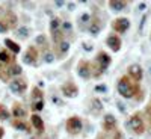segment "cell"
I'll use <instances>...</instances> for the list:
<instances>
[{
	"label": "cell",
	"mask_w": 151,
	"mask_h": 139,
	"mask_svg": "<svg viewBox=\"0 0 151 139\" xmlns=\"http://www.w3.org/2000/svg\"><path fill=\"white\" fill-rule=\"evenodd\" d=\"M116 89L124 98H132V97H134L136 92H139V88L132 83L129 76H124V77L119 79V82L116 85Z\"/></svg>",
	"instance_id": "obj_1"
},
{
	"label": "cell",
	"mask_w": 151,
	"mask_h": 139,
	"mask_svg": "<svg viewBox=\"0 0 151 139\" xmlns=\"http://www.w3.org/2000/svg\"><path fill=\"white\" fill-rule=\"evenodd\" d=\"M129 127L132 129L134 135H142L145 132V124H144V120L141 118V113H134V115L130 117Z\"/></svg>",
	"instance_id": "obj_2"
},
{
	"label": "cell",
	"mask_w": 151,
	"mask_h": 139,
	"mask_svg": "<svg viewBox=\"0 0 151 139\" xmlns=\"http://www.w3.org/2000/svg\"><path fill=\"white\" fill-rule=\"evenodd\" d=\"M44 107V97L40 88H33L32 91V110L40 112Z\"/></svg>",
	"instance_id": "obj_3"
},
{
	"label": "cell",
	"mask_w": 151,
	"mask_h": 139,
	"mask_svg": "<svg viewBox=\"0 0 151 139\" xmlns=\"http://www.w3.org/2000/svg\"><path fill=\"white\" fill-rule=\"evenodd\" d=\"M82 127H83V124L79 117H71L67 121V130L70 135H79L82 132Z\"/></svg>",
	"instance_id": "obj_4"
},
{
	"label": "cell",
	"mask_w": 151,
	"mask_h": 139,
	"mask_svg": "<svg viewBox=\"0 0 151 139\" xmlns=\"http://www.w3.org/2000/svg\"><path fill=\"white\" fill-rule=\"evenodd\" d=\"M77 74L80 76L82 79L88 80V79H91V76H92V68H91V64L88 60H82L79 62V65H77Z\"/></svg>",
	"instance_id": "obj_5"
},
{
	"label": "cell",
	"mask_w": 151,
	"mask_h": 139,
	"mask_svg": "<svg viewBox=\"0 0 151 139\" xmlns=\"http://www.w3.org/2000/svg\"><path fill=\"white\" fill-rule=\"evenodd\" d=\"M112 27H113V30H115V32L124 33V32L129 30L130 21H129V18H125V17H119V18H116V20H113Z\"/></svg>",
	"instance_id": "obj_6"
},
{
	"label": "cell",
	"mask_w": 151,
	"mask_h": 139,
	"mask_svg": "<svg viewBox=\"0 0 151 139\" xmlns=\"http://www.w3.org/2000/svg\"><path fill=\"white\" fill-rule=\"evenodd\" d=\"M127 74H129V77H130L132 80H134L136 83H137V82H141V80H142V76H144L141 65H137V64L130 65V67L127 68Z\"/></svg>",
	"instance_id": "obj_7"
},
{
	"label": "cell",
	"mask_w": 151,
	"mask_h": 139,
	"mask_svg": "<svg viewBox=\"0 0 151 139\" xmlns=\"http://www.w3.org/2000/svg\"><path fill=\"white\" fill-rule=\"evenodd\" d=\"M26 82L21 80V79H14V80H11L9 82V89L14 92V94H23L24 91H26Z\"/></svg>",
	"instance_id": "obj_8"
},
{
	"label": "cell",
	"mask_w": 151,
	"mask_h": 139,
	"mask_svg": "<svg viewBox=\"0 0 151 139\" xmlns=\"http://www.w3.org/2000/svg\"><path fill=\"white\" fill-rule=\"evenodd\" d=\"M95 60H97V64H98V71L100 73H103L110 65V56L107 53H104V52H100Z\"/></svg>",
	"instance_id": "obj_9"
},
{
	"label": "cell",
	"mask_w": 151,
	"mask_h": 139,
	"mask_svg": "<svg viewBox=\"0 0 151 139\" xmlns=\"http://www.w3.org/2000/svg\"><path fill=\"white\" fill-rule=\"evenodd\" d=\"M62 92H64L65 97L73 98V97H76L79 94V88L76 86V83H73V82H67V83L62 85Z\"/></svg>",
	"instance_id": "obj_10"
},
{
	"label": "cell",
	"mask_w": 151,
	"mask_h": 139,
	"mask_svg": "<svg viewBox=\"0 0 151 139\" xmlns=\"http://www.w3.org/2000/svg\"><path fill=\"white\" fill-rule=\"evenodd\" d=\"M38 59V50L35 47H29L26 55L23 56V62L24 64H29V65H33Z\"/></svg>",
	"instance_id": "obj_11"
},
{
	"label": "cell",
	"mask_w": 151,
	"mask_h": 139,
	"mask_svg": "<svg viewBox=\"0 0 151 139\" xmlns=\"http://www.w3.org/2000/svg\"><path fill=\"white\" fill-rule=\"evenodd\" d=\"M106 44L110 47L112 52H118V50L121 48V40H119V36H118V35H115V33L107 36V41H106Z\"/></svg>",
	"instance_id": "obj_12"
},
{
	"label": "cell",
	"mask_w": 151,
	"mask_h": 139,
	"mask_svg": "<svg viewBox=\"0 0 151 139\" xmlns=\"http://www.w3.org/2000/svg\"><path fill=\"white\" fill-rule=\"evenodd\" d=\"M103 127H104L106 132L115 130V127H116V120H115V117L110 115V113H109V115H106L104 120H103Z\"/></svg>",
	"instance_id": "obj_13"
},
{
	"label": "cell",
	"mask_w": 151,
	"mask_h": 139,
	"mask_svg": "<svg viewBox=\"0 0 151 139\" xmlns=\"http://www.w3.org/2000/svg\"><path fill=\"white\" fill-rule=\"evenodd\" d=\"M30 121H32V124H33V129H36L40 133L44 130V121H42V118H41L40 115L33 113V115L30 117Z\"/></svg>",
	"instance_id": "obj_14"
},
{
	"label": "cell",
	"mask_w": 151,
	"mask_h": 139,
	"mask_svg": "<svg viewBox=\"0 0 151 139\" xmlns=\"http://www.w3.org/2000/svg\"><path fill=\"white\" fill-rule=\"evenodd\" d=\"M12 115H14L17 120H23L24 117H26V112H24V109L20 106V103L14 104V107H12Z\"/></svg>",
	"instance_id": "obj_15"
},
{
	"label": "cell",
	"mask_w": 151,
	"mask_h": 139,
	"mask_svg": "<svg viewBox=\"0 0 151 139\" xmlns=\"http://www.w3.org/2000/svg\"><path fill=\"white\" fill-rule=\"evenodd\" d=\"M17 15L14 14V12H8V14H6V21H5V24H6V26L8 27H15L17 26Z\"/></svg>",
	"instance_id": "obj_16"
},
{
	"label": "cell",
	"mask_w": 151,
	"mask_h": 139,
	"mask_svg": "<svg viewBox=\"0 0 151 139\" xmlns=\"http://www.w3.org/2000/svg\"><path fill=\"white\" fill-rule=\"evenodd\" d=\"M109 6H110L113 11H122L125 6H127V2H122V0H110Z\"/></svg>",
	"instance_id": "obj_17"
},
{
	"label": "cell",
	"mask_w": 151,
	"mask_h": 139,
	"mask_svg": "<svg viewBox=\"0 0 151 139\" xmlns=\"http://www.w3.org/2000/svg\"><path fill=\"white\" fill-rule=\"evenodd\" d=\"M5 44H6V47L11 50V52L12 53H20V45L17 44V42H14V41H12V40H5Z\"/></svg>",
	"instance_id": "obj_18"
},
{
	"label": "cell",
	"mask_w": 151,
	"mask_h": 139,
	"mask_svg": "<svg viewBox=\"0 0 151 139\" xmlns=\"http://www.w3.org/2000/svg\"><path fill=\"white\" fill-rule=\"evenodd\" d=\"M11 77V74H9V68L3 67V64L0 62V79H3L5 82H8V79Z\"/></svg>",
	"instance_id": "obj_19"
},
{
	"label": "cell",
	"mask_w": 151,
	"mask_h": 139,
	"mask_svg": "<svg viewBox=\"0 0 151 139\" xmlns=\"http://www.w3.org/2000/svg\"><path fill=\"white\" fill-rule=\"evenodd\" d=\"M12 60V58H11V55L8 53V52H0V62H2V64H9V62Z\"/></svg>",
	"instance_id": "obj_20"
},
{
	"label": "cell",
	"mask_w": 151,
	"mask_h": 139,
	"mask_svg": "<svg viewBox=\"0 0 151 139\" xmlns=\"http://www.w3.org/2000/svg\"><path fill=\"white\" fill-rule=\"evenodd\" d=\"M23 73V68L20 67V65H12V67H9V74L11 76H20Z\"/></svg>",
	"instance_id": "obj_21"
},
{
	"label": "cell",
	"mask_w": 151,
	"mask_h": 139,
	"mask_svg": "<svg viewBox=\"0 0 151 139\" xmlns=\"http://www.w3.org/2000/svg\"><path fill=\"white\" fill-rule=\"evenodd\" d=\"M14 127L17 129V130H23V132H27L29 129H27V125L24 124L21 120H17V121H14Z\"/></svg>",
	"instance_id": "obj_22"
},
{
	"label": "cell",
	"mask_w": 151,
	"mask_h": 139,
	"mask_svg": "<svg viewBox=\"0 0 151 139\" xmlns=\"http://www.w3.org/2000/svg\"><path fill=\"white\" fill-rule=\"evenodd\" d=\"M8 117H9V110H8L3 104H0V120H2V121H6Z\"/></svg>",
	"instance_id": "obj_23"
},
{
	"label": "cell",
	"mask_w": 151,
	"mask_h": 139,
	"mask_svg": "<svg viewBox=\"0 0 151 139\" xmlns=\"http://www.w3.org/2000/svg\"><path fill=\"white\" fill-rule=\"evenodd\" d=\"M59 50H60L62 55H65L68 50H70V42H68V41H62V42L59 44Z\"/></svg>",
	"instance_id": "obj_24"
},
{
	"label": "cell",
	"mask_w": 151,
	"mask_h": 139,
	"mask_svg": "<svg viewBox=\"0 0 151 139\" xmlns=\"http://www.w3.org/2000/svg\"><path fill=\"white\" fill-rule=\"evenodd\" d=\"M53 33V41L59 45L60 42H62V32L60 30H55V32H52Z\"/></svg>",
	"instance_id": "obj_25"
},
{
	"label": "cell",
	"mask_w": 151,
	"mask_h": 139,
	"mask_svg": "<svg viewBox=\"0 0 151 139\" xmlns=\"http://www.w3.org/2000/svg\"><path fill=\"white\" fill-rule=\"evenodd\" d=\"M59 24H60V20H59V18H53L52 21H50V30H52V32L58 30Z\"/></svg>",
	"instance_id": "obj_26"
},
{
	"label": "cell",
	"mask_w": 151,
	"mask_h": 139,
	"mask_svg": "<svg viewBox=\"0 0 151 139\" xmlns=\"http://www.w3.org/2000/svg\"><path fill=\"white\" fill-rule=\"evenodd\" d=\"M17 35H18L20 38H27V36H29V29H27V27H21V29L17 32Z\"/></svg>",
	"instance_id": "obj_27"
},
{
	"label": "cell",
	"mask_w": 151,
	"mask_h": 139,
	"mask_svg": "<svg viewBox=\"0 0 151 139\" xmlns=\"http://www.w3.org/2000/svg\"><path fill=\"white\" fill-rule=\"evenodd\" d=\"M92 107H95V112H100V110L103 109V106H101V102H100L98 98L92 100Z\"/></svg>",
	"instance_id": "obj_28"
},
{
	"label": "cell",
	"mask_w": 151,
	"mask_h": 139,
	"mask_svg": "<svg viewBox=\"0 0 151 139\" xmlns=\"http://www.w3.org/2000/svg\"><path fill=\"white\" fill-rule=\"evenodd\" d=\"M44 60L47 62V64H52V62L55 60V55L50 53V52H47V53L44 55Z\"/></svg>",
	"instance_id": "obj_29"
},
{
	"label": "cell",
	"mask_w": 151,
	"mask_h": 139,
	"mask_svg": "<svg viewBox=\"0 0 151 139\" xmlns=\"http://www.w3.org/2000/svg\"><path fill=\"white\" fill-rule=\"evenodd\" d=\"M95 91L97 92H106L107 88H106V85H98V86H95Z\"/></svg>",
	"instance_id": "obj_30"
},
{
	"label": "cell",
	"mask_w": 151,
	"mask_h": 139,
	"mask_svg": "<svg viewBox=\"0 0 151 139\" xmlns=\"http://www.w3.org/2000/svg\"><path fill=\"white\" fill-rule=\"evenodd\" d=\"M8 30V26L5 24V21L3 20H0V33H5Z\"/></svg>",
	"instance_id": "obj_31"
},
{
	"label": "cell",
	"mask_w": 151,
	"mask_h": 139,
	"mask_svg": "<svg viewBox=\"0 0 151 139\" xmlns=\"http://www.w3.org/2000/svg\"><path fill=\"white\" fill-rule=\"evenodd\" d=\"M145 113H147V117H148V121H150V124H151V103L147 106V109H145Z\"/></svg>",
	"instance_id": "obj_32"
},
{
	"label": "cell",
	"mask_w": 151,
	"mask_h": 139,
	"mask_svg": "<svg viewBox=\"0 0 151 139\" xmlns=\"http://www.w3.org/2000/svg\"><path fill=\"white\" fill-rule=\"evenodd\" d=\"M36 42L40 44V45H44V44H45V36H44V35L38 36V38H36Z\"/></svg>",
	"instance_id": "obj_33"
},
{
	"label": "cell",
	"mask_w": 151,
	"mask_h": 139,
	"mask_svg": "<svg viewBox=\"0 0 151 139\" xmlns=\"http://www.w3.org/2000/svg\"><path fill=\"white\" fill-rule=\"evenodd\" d=\"M89 30H91V33H98L100 32V26H98V24H92Z\"/></svg>",
	"instance_id": "obj_34"
},
{
	"label": "cell",
	"mask_w": 151,
	"mask_h": 139,
	"mask_svg": "<svg viewBox=\"0 0 151 139\" xmlns=\"http://www.w3.org/2000/svg\"><path fill=\"white\" fill-rule=\"evenodd\" d=\"M80 20H82L83 23H88V21H89V14H83Z\"/></svg>",
	"instance_id": "obj_35"
},
{
	"label": "cell",
	"mask_w": 151,
	"mask_h": 139,
	"mask_svg": "<svg viewBox=\"0 0 151 139\" xmlns=\"http://www.w3.org/2000/svg\"><path fill=\"white\" fill-rule=\"evenodd\" d=\"M64 29H65V30H71V23H67V21H65V23H64Z\"/></svg>",
	"instance_id": "obj_36"
},
{
	"label": "cell",
	"mask_w": 151,
	"mask_h": 139,
	"mask_svg": "<svg viewBox=\"0 0 151 139\" xmlns=\"http://www.w3.org/2000/svg\"><path fill=\"white\" fill-rule=\"evenodd\" d=\"M2 136H3V129L0 127V138H2Z\"/></svg>",
	"instance_id": "obj_37"
}]
</instances>
